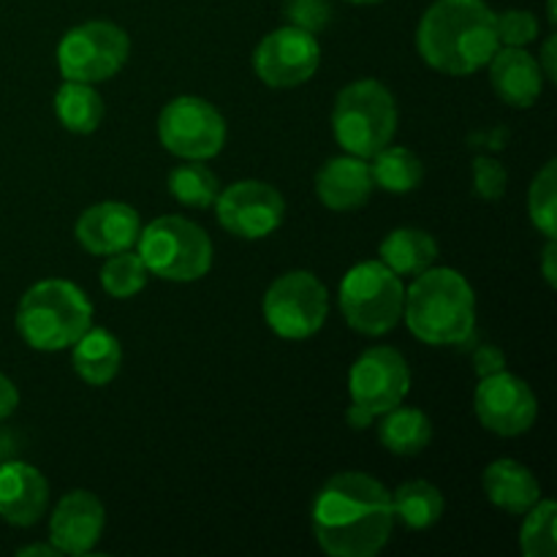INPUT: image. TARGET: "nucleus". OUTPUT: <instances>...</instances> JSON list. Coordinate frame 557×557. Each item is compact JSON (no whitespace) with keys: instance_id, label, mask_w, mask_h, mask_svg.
Segmentation results:
<instances>
[{"instance_id":"473e14b6","label":"nucleus","mask_w":557,"mask_h":557,"mask_svg":"<svg viewBox=\"0 0 557 557\" xmlns=\"http://www.w3.org/2000/svg\"><path fill=\"white\" fill-rule=\"evenodd\" d=\"M506 183H509V174H506L504 163L487 156H479L473 161V190H476V196L487 201L500 199L506 194Z\"/></svg>"},{"instance_id":"c85d7f7f","label":"nucleus","mask_w":557,"mask_h":557,"mask_svg":"<svg viewBox=\"0 0 557 557\" xmlns=\"http://www.w3.org/2000/svg\"><path fill=\"white\" fill-rule=\"evenodd\" d=\"M147 283V267L139 259V253H128V250H120L107 259L101 270V286L109 297L128 299L134 294H139Z\"/></svg>"},{"instance_id":"b1692460","label":"nucleus","mask_w":557,"mask_h":557,"mask_svg":"<svg viewBox=\"0 0 557 557\" xmlns=\"http://www.w3.org/2000/svg\"><path fill=\"white\" fill-rule=\"evenodd\" d=\"M392 509H395V520H400L403 525L411 531H424V528H433L444 515V495L435 484L413 479L395 490Z\"/></svg>"},{"instance_id":"39448f33","label":"nucleus","mask_w":557,"mask_h":557,"mask_svg":"<svg viewBox=\"0 0 557 557\" xmlns=\"http://www.w3.org/2000/svg\"><path fill=\"white\" fill-rule=\"evenodd\" d=\"M332 131L348 156L373 158L397 131V103L379 79H359L343 87L332 109Z\"/></svg>"},{"instance_id":"4be33fe9","label":"nucleus","mask_w":557,"mask_h":557,"mask_svg":"<svg viewBox=\"0 0 557 557\" xmlns=\"http://www.w3.org/2000/svg\"><path fill=\"white\" fill-rule=\"evenodd\" d=\"M438 259V243L422 228H395L381 243V261L400 277H417Z\"/></svg>"},{"instance_id":"c756f323","label":"nucleus","mask_w":557,"mask_h":557,"mask_svg":"<svg viewBox=\"0 0 557 557\" xmlns=\"http://www.w3.org/2000/svg\"><path fill=\"white\" fill-rule=\"evenodd\" d=\"M528 215L531 223L547 239L557 234V163L549 161L542 172L536 174L528 194Z\"/></svg>"},{"instance_id":"20e7f679","label":"nucleus","mask_w":557,"mask_h":557,"mask_svg":"<svg viewBox=\"0 0 557 557\" xmlns=\"http://www.w3.org/2000/svg\"><path fill=\"white\" fill-rule=\"evenodd\" d=\"M92 324V305L69 281H41L27 288L16 308V330L36 351L71 348Z\"/></svg>"},{"instance_id":"6ab92c4d","label":"nucleus","mask_w":557,"mask_h":557,"mask_svg":"<svg viewBox=\"0 0 557 557\" xmlns=\"http://www.w3.org/2000/svg\"><path fill=\"white\" fill-rule=\"evenodd\" d=\"M373 172L364 158L337 156L321 166L315 174V194L330 210L351 212L362 207L373 194Z\"/></svg>"},{"instance_id":"423d86ee","label":"nucleus","mask_w":557,"mask_h":557,"mask_svg":"<svg viewBox=\"0 0 557 557\" xmlns=\"http://www.w3.org/2000/svg\"><path fill=\"white\" fill-rule=\"evenodd\" d=\"M139 259L147 272L174 283L199 281L212 267L210 234L180 215L156 218L139 232Z\"/></svg>"},{"instance_id":"58836bf2","label":"nucleus","mask_w":557,"mask_h":557,"mask_svg":"<svg viewBox=\"0 0 557 557\" xmlns=\"http://www.w3.org/2000/svg\"><path fill=\"white\" fill-rule=\"evenodd\" d=\"M20 557H30V555H41V557H58L60 553L58 549L49 544V547H44V544H30V547H22L20 553H16Z\"/></svg>"},{"instance_id":"f704fd0d","label":"nucleus","mask_w":557,"mask_h":557,"mask_svg":"<svg viewBox=\"0 0 557 557\" xmlns=\"http://www.w3.org/2000/svg\"><path fill=\"white\" fill-rule=\"evenodd\" d=\"M16 406H20V392H16L14 381L9 375L0 373V419L11 417L16 411Z\"/></svg>"},{"instance_id":"4468645a","label":"nucleus","mask_w":557,"mask_h":557,"mask_svg":"<svg viewBox=\"0 0 557 557\" xmlns=\"http://www.w3.org/2000/svg\"><path fill=\"white\" fill-rule=\"evenodd\" d=\"M476 417L490 433L515 438L528 433L539 417V400L531 386L515 373L484 375L476 386Z\"/></svg>"},{"instance_id":"5701e85b","label":"nucleus","mask_w":557,"mask_h":557,"mask_svg":"<svg viewBox=\"0 0 557 557\" xmlns=\"http://www.w3.org/2000/svg\"><path fill=\"white\" fill-rule=\"evenodd\" d=\"M381 417L384 419H381L379 441L392 455L413 457L428 449V444L433 441V424H430L428 413H422L419 408H403L400 403Z\"/></svg>"},{"instance_id":"ea45409f","label":"nucleus","mask_w":557,"mask_h":557,"mask_svg":"<svg viewBox=\"0 0 557 557\" xmlns=\"http://www.w3.org/2000/svg\"><path fill=\"white\" fill-rule=\"evenodd\" d=\"M346 3H357V5H370V3H381V0H346Z\"/></svg>"},{"instance_id":"0eeeda50","label":"nucleus","mask_w":557,"mask_h":557,"mask_svg":"<svg viewBox=\"0 0 557 557\" xmlns=\"http://www.w3.org/2000/svg\"><path fill=\"white\" fill-rule=\"evenodd\" d=\"M406 286L384 261H362L351 267L341 283V310L348 326L362 335H386L403 319Z\"/></svg>"},{"instance_id":"7ed1b4c3","label":"nucleus","mask_w":557,"mask_h":557,"mask_svg":"<svg viewBox=\"0 0 557 557\" xmlns=\"http://www.w3.org/2000/svg\"><path fill=\"white\" fill-rule=\"evenodd\" d=\"M406 324L428 346H460L476 326V294L449 267H428L406 292Z\"/></svg>"},{"instance_id":"e433bc0d","label":"nucleus","mask_w":557,"mask_h":557,"mask_svg":"<svg viewBox=\"0 0 557 557\" xmlns=\"http://www.w3.org/2000/svg\"><path fill=\"white\" fill-rule=\"evenodd\" d=\"M346 419H348V428H354V430H364V428H370V424L375 422V417L370 411H364V408H359V406H348V411H346Z\"/></svg>"},{"instance_id":"72a5a7b5","label":"nucleus","mask_w":557,"mask_h":557,"mask_svg":"<svg viewBox=\"0 0 557 557\" xmlns=\"http://www.w3.org/2000/svg\"><path fill=\"white\" fill-rule=\"evenodd\" d=\"M473 362H476V373L482 375H493V373H500V370L506 368V357L500 348L495 346H482L476 351V357H473Z\"/></svg>"},{"instance_id":"6e6552de","label":"nucleus","mask_w":557,"mask_h":557,"mask_svg":"<svg viewBox=\"0 0 557 557\" xmlns=\"http://www.w3.org/2000/svg\"><path fill=\"white\" fill-rule=\"evenodd\" d=\"M131 52L128 33L112 22H85L71 27L58 47V65L63 79L96 82L112 79Z\"/></svg>"},{"instance_id":"f3484780","label":"nucleus","mask_w":557,"mask_h":557,"mask_svg":"<svg viewBox=\"0 0 557 557\" xmlns=\"http://www.w3.org/2000/svg\"><path fill=\"white\" fill-rule=\"evenodd\" d=\"M49 504V484L41 471L11 460L0 466V520L16 528L36 525Z\"/></svg>"},{"instance_id":"7c9ffc66","label":"nucleus","mask_w":557,"mask_h":557,"mask_svg":"<svg viewBox=\"0 0 557 557\" xmlns=\"http://www.w3.org/2000/svg\"><path fill=\"white\" fill-rule=\"evenodd\" d=\"M495 33H498L500 47H525L536 41L539 20L525 9H509L504 14H495Z\"/></svg>"},{"instance_id":"393cba45","label":"nucleus","mask_w":557,"mask_h":557,"mask_svg":"<svg viewBox=\"0 0 557 557\" xmlns=\"http://www.w3.org/2000/svg\"><path fill=\"white\" fill-rule=\"evenodd\" d=\"M60 123L74 134H92L103 120V101L87 82H69L54 96Z\"/></svg>"},{"instance_id":"ddd939ff","label":"nucleus","mask_w":557,"mask_h":557,"mask_svg":"<svg viewBox=\"0 0 557 557\" xmlns=\"http://www.w3.org/2000/svg\"><path fill=\"white\" fill-rule=\"evenodd\" d=\"M321 63V47L313 33L286 25L261 38L253 54L259 79L270 87H297L315 74Z\"/></svg>"},{"instance_id":"f257e3e1","label":"nucleus","mask_w":557,"mask_h":557,"mask_svg":"<svg viewBox=\"0 0 557 557\" xmlns=\"http://www.w3.org/2000/svg\"><path fill=\"white\" fill-rule=\"evenodd\" d=\"M313 536L332 557H373L395 528L392 493L359 471L332 476L313 504Z\"/></svg>"},{"instance_id":"cd10ccee","label":"nucleus","mask_w":557,"mask_h":557,"mask_svg":"<svg viewBox=\"0 0 557 557\" xmlns=\"http://www.w3.org/2000/svg\"><path fill=\"white\" fill-rule=\"evenodd\" d=\"M525 525H522V553L528 557H555L557 553V506L555 500L539 498L525 511Z\"/></svg>"},{"instance_id":"2eb2a0df","label":"nucleus","mask_w":557,"mask_h":557,"mask_svg":"<svg viewBox=\"0 0 557 557\" xmlns=\"http://www.w3.org/2000/svg\"><path fill=\"white\" fill-rule=\"evenodd\" d=\"M107 522V511L98 495L71 490L54 506L49 520V542L60 555H87L98 544Z\"/></svg>"},{"instance_id":"412c9836","label":"nucleus","mask_w":557,"mask_h":557,"mask_svg":"<svg viewBox=\"0 0 557 557\" xmlns=\"http://www.w3.org/2000/svg\"><path fill=\"white\" fill-rule=\"evenodd\" d=\"M71 348H74V370L85 384L107 386L120 373L123 348L112 332L90 326Z\"/></svg>"},{"instance_id":"1a4fd4ad","label":"nucleus","mask_w":557,"mask_h":557,"mask_svg":"<svg viewBox=\"0 0 557 557\" xmlns=\"http://www.w3.org/2000/svg\"><path fill=\"white\" fill-rule=\"evenodd\" d=\"M330 313L326 288L313 272L294 270L277 277L264 294V319L275 335L305 341L324 326Z\"/></svg>"},{"instance_id":"bb28decb","label":"nucleus","mask_w":557,"mask_h":557,"mask_svg":"<svg viewBox=\"0 0 557 557\" xmlns=\"http://www.w3.org/2000/svg\"><path fill=\"white\" fill-rule=\"evenodd\" d=\"M169 190H172L180 205L205 210V207L215 205L218 194H221V183L201 161H185L183 166L169 174Z\"/></svg>"},{"instance_id":"f8f14e48","label":"nucleus","mask_w":557,"mask_h":557,"mask_svg":"<svg viewBox=\"0 0 557 557\" xmlns=\"http://www.w3.org/2000/svg\"><path fill=\"white\" fill-rule=\"evenodd\" d=\"M218 221L228 234L243 239H261L275 232L286 215L281 190L259 180H239L221 190L215 199Z\"/></svg>"},{"instance_id":"9b49d317","label":"nucleus","mask_w":557,"mask_h":557,"mask_svg":"<svg viewBox=\"0 0 557 557\" xmlns=\"http://www.w3.org/2000/svg\"><path fill=\"white\" fill-rule=\"evenodd\" d=\"M348 389H351L354 406L381 417L406 400L411 389V370L397 348H368L348 373Z\"/></svg>"},{"instance_id":"f03ea898","label":"nucleus","mask_w":557,"mask_h":557,"mask_svg":"<svg viewBox=\"0 0 557 557\" xmlns=\"http://www.w3.org/2000/svg\"><path fill=\"white\" fill-rule=\"evenodd\" d=\"M417 47L441 74H473L500 47L493 9L484 0H435L419 22Z\"/></svg>"},{"instance_id":"2f4dec72","label":"nucleus","mask_w":557,"mask_h":557,"mask_svg":"<svg viewBox=\"0 0 557 557\" xmlns=\"http://www.w3.org/2000/svg\"><path fill=\"white\" fill-rule=\"evenodd\" d=\"M288 25L302 27L308 33H319L330 25L332 3L330 0H286Z\"/></svg>"},{"instance_id":"aec40b11","label":"nucleus","mask_w":557,"mask_h":557,"mask_svg":"<svg viewBox=\"0 0 557 557\" xmlns=\"http://www.w3.org/2000/svg\"><path fill=\"white\" fill-rule=\"evenodd\" d=\"M484 493L490 504L509 515H525L542 498L536 476L517 460L490 462L484 471Z\"/></svg>"},{"instance_id":"a878e982","label":"nucleus","mask_w":557,"mask_h":557,"mask_svg":"<svg viewBox=\"0 0 557 557\" xmlns=\"http://www.w3.org/2000/svg\"><path fill=\"white\" fill-rule=\"evenodd\" d=\"M370 172H373V183L379 188L389 190V194H411L413 188H419L424 177V166L417 158V152L400 145H386L384 150L375 152Z\"/></svg>"},{"instance_id":"dca6fc26","label":"nucleus","mask_w":557,"mask_h":557,"mask_svg":"<svg viewBox=\"0 0 557 557\" xmlns=\"http://www.w3.org/2000/svg\"><path fill=\"white\" fill-rule=\"evenodd\" d=\"M139 232V212L123 201H101L87 207L76 221V239L92 256H112L134 248Z\"/></svg>"},{"instance_id":"c9c22d12","label":"nucleus","mask_w":557,"mask_h":557,"mask_svg":"<svg viewBox=\"0 0 557 557\" xmlns=\"http://www.w3.org/2000/svg\"><path fill=\"white\" fill-rule=\"evenodd\" d=\"M539 69H542L544 79L555 82V36L547 38V44H544V52H542V63H539Z\"/></svg>"},{"instance_id":"4c0bfd02","label":"nucleus","mask_w":557,"mask_h":557,"mask_svg":"<svg viewBox=\"0 0 557 557\" xmlns=\"http://www.w3.org/2000/svg\"><path fill=\"white\" fill-rule=\"evenodd\" d=\"M555 256H557V245L555 239H549L547 248H544V261H542V270H544V277H547L549 286H555L557 283V270H555Z\"/></svg>"},{"instance_id":"a211bd4d","label":"nucleus","mask_w":557,"mask_h":557,"mask_svg":"<svg viewBox=\"0 0 557 557\" xmlns=\"http://www.w3.org/2000/svg\"><path fill=\"white\" fill-rule=\"evenodd\" d=\"M490 85L509 107L525 109L542 96L544 74L539 60L522 47H498L490 58Z\"/></svg>"},{"instance_id":"9d476101","label":"nucleus","mask_w":557,"mask_h":557,"mask_svg":"<svg viewBox=\"0 0 557 557\" xmlns=\"http://www.w3.org/2000/svg\"><path fill=\"white\" fill-rule=\"evenodd\" d=\"M158 139L177 158L207 161L226 145V123L205 98L180 96L163 107L158 117Z\"/></svg>"}]
</instances>
